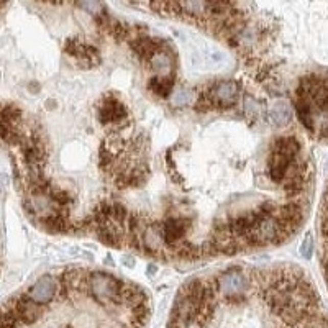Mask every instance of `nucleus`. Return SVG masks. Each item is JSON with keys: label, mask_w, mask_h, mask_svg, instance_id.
<instances>
[{"label": "nucleus", "mask_w": 328, "mask_h": 328, "mask_svg": "<svg viewBox=\"0 0 328 328\" xmlns=\"http://www.w3.org/2000/svg\"><path fill=\"white\" fill-rule=\"evenodd\" d=\"M128 116L125 105L115 97H107L99 107V120L102 123H119Z\"/></svg>", "instance_id": "obj_7"}, {"label": "nucleus", "mask_w": 328, "mask_h": 328, "mask_svg": "<svg viewBox=\"0 0 328 328\" xmlns=\"http://www.w3.org/2000/svg\"><path fill=\"white\" fill-rule=\"evenodd\" d=\"M7 307H10L15 314H17L21 325L35 323L41 315V306L36 303L35 300H31L27 294L15 297L10 303H7Z\"/></svg>", "instance_id": "obj_3"}, {"label": "nucleus", "mask_w": 328, "mask_h": 328, "mask_svg": "<svg viewBox=\"0 0 328 328\" xmlns=\"http://www.w3.org/2000/svg\"><path fill=\"white\" fill-rule=\"evenodd\" d=\"M218 291H220L226 299L238 300L246 287V277L240 271H228L218 279Z\"/></svg>", "instance_id": "obj_4"}, {"label": "nucleus", "mask_w": 328, "mask_h": 328, "mask_svg": "<svg viewBox=\"0 0 328 328\" xmlns=\"http://www.w3.org/2000/svg\"><path fill=\"white\" fill-rule=\"evenodd\" d=\"M238 84L235 81H222L210 87L205 93L210 107H233L238 100Z\"/></svg>", "instance_id": "obj_2"}, {"label": "nucleus", "mask_w": 328, "mask_h": 328, "mask_svg": "<svg viewBox=\"0 0 328 328\" xmlns=\"http://www.w3.org/2000/svg\"><path fill=\"white\" fill-rule=\"evenodd\" d=\"M150 62H151V67L156 69L161 76H168L171 73V69H173V56L168 53V51H158L156 54L150 58Z\"/></svg>", "instance_id": "obj_11"}, {"label": "nucleus", "mask_w": 328, "mask_h": 328, "mask_svg": "<svg viewBox=\"0 0 328 328\" xmlns=\"http://www.w3.org/2000/svg\"><path fill=\"white\" fill-rule=\"evenodd\" d=\"M162 237L166 241V246H176L181 243L182 238L185 237L187 230H189L191 222L184 217H171L162 225Z\"/></svg>", "instance_id": "obj_6"}, {"label": "nucleus", "mask_w": 328, "mask_h": 328, "mask_svg": "<svg viewBox=\"0 0 328 328\" xmlns=\"http://www.w3.org/2000/svg\"><path fill=\"white\" fill-rule=\"evenodd\" d=\"M245 113L248 116V120H257L260 119V113H261V104L257 102L254 97H249L246 96L245 97Z\"/></svg>", "instance_id": "obj_14"}, {"label": "nucleus", "mask_w": 328, "mask_h": 328, "mask_svg": "<svg viewBox=\"0 0 328 328\" xmlns=\"http://www.w3.org/2000/svg\"><path fill=\"white\" fill-rule=\"evenodd\" d=\"M312 253H314V243H312V237L307 235L306 240H303L302 245H300V254L306 257V260H310Z\"/></svg>", "instance_id": "obj_18"}, {"label": "nucleus", "mask_w": 328, "mask_h": 328, "mask_svg": "<svg viewBox=\"0 0 328 328\" xmlns=\"http://www.w3.org/2000/svg\"><path fill=\"white\" fill-rule=\"evenodd\" d=\"M77 7L82 9V10H85L87 13L93 15L96 18L104 17V15H105V5L100 4V2H79V4H77Z\"/></svg>", "instance_id": "obj_16"}, {"label": "nucleus", "mask_w": 328, "mask_h": 328, "mask_svg": "<svg viewBox=\"0 0 328 328\" xmlns=\"http://www.w3.org/2000/svg\"><path fill=\"white\" fill-rule=\"evenodd\" d=\"M295 158L292 156H287L284 153H280L277 150H272L271 148V154L268 159V169H269V176L274 182H284L286 174L289 166L292 164Z\"/></svg>", "instance_id": "obj_8"}, {"label": "nucleus", "mask_w": 328, "mask_h": 328, "mask_svg": "<svg viewBox=\"0 0 328 328\" xmlns=\"http://www.w3.org/2000/svg\"><path fill=\"white\" fill-rule=\"evenodd\" d=\"M173 85H174V81L171 76H158L150 81V89L159 97H169L171 90H173Z\"/></svg>", "instance_id": "obj_12"}, {"label": "nucleus", "mask_w": 328, "mask_h": 328, "mask_svg": "<svg viewBox=\"0 0 328 328\" xmlns=\"http://www.w3.org/2000/svg\"><path fill=\"white\" fill-rule=\"evenodd\" d=\"M87 287L90 295L99 303H119L122 300V292L125 283L116 279L112 274H104V272H93L87 280Z\"/></svg>", "instance_id": "obj_1"}, {"label": "nucleus", "mask_w": 328, "mask_h": 328, "mask_svg": "<svg viewBox=\"0 0 328 328\" xmlns=\"http://www.w3.org/2000/svg\"><path fill=\"white\" fill-rule=\"evenodd\" d=\"M306 328H328V318L320 317V315H312L303 322Z\"/></svg>", "instance_id": "obj_17"}, {"label": "nucleus", "mask_w": 328, "mask_h": 328, "mask_svg": "<svg viewBox=\"0 0 328 328\" xmlns=\"http://www.w3.org/2000/svg\"><path fill=\"white\" fill-rule=\"evenodd\" d=\"M177 13L185 12V15H192V17H200V15L210 13V4L208 2H182L176 4Z\"/></svg>", "instance_id": "obj_13"}, {"label": "nucleus", "mask_w": 328, "mask_h": 328, "mask_svg": "<svg viewBox=\"0 0 328 328\" xmlns=\"http://www.w3.org/2000/svg\"><path fill=\"white\" fill-rule=\"evenodd\" d=\"M58 287H59L58 280L53 276H43L30 287L27 295L31 300H35L36 303L44 306V303H50L54 299V295H56V292L59 291Z\"/></svg>", "instance_id": "obj_5"}, {"label": "nucleus", "mask_w": 328, "mask_h": 328, "mask_svg": "<svg viewBox=\"0 0 328 328\" xmlns=\"http://www.w3.org/2000/svg\"><path fill=\"white\" fill-rule=\"evenodd\" d=\"M268 115L276 127H286L292 119V108L287 102H284V100H277V102L271 105Z\"/></svg>", "instance_id": "obj_10"}, {"label": "nucleus", "mask_w": 328, "mask_h": 328, "mask_svg": "<svg viewBox=\"0 0 328 328\" xmlns=\"http://www.w3.org/2000/svg\"><path fill=\"white\" fill-rule=\"evenodd\" d=\"M171 100L176 107H184V105H189L192 100H194V92L189 89H177L173 96H171Z\"/></svg>", "instance_id": "obj_15"}, {"label": "nucleus", "mask_w": 328, "mask_h": 328, "mask_svg": "<svg viewBox=\"0 0 328 328\" xmlns=\"http://www.w3.org/2000/svg\"><path fill=\"white\" fill-rule=\"evenodd\" d=\"M131 48L135 50L136 54L139 56H145L150 59L153 54H156L158 51H162L161 48L164 46V41L158 40V38H148V36H139V38H135L133 41L130 43Z\"/></svg>", "instance_id": "obj_9"}]
</instances>
